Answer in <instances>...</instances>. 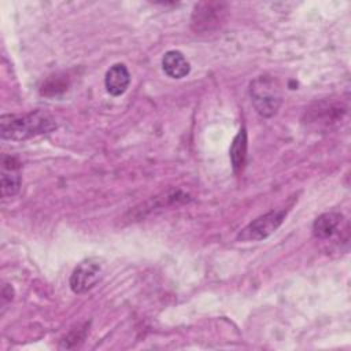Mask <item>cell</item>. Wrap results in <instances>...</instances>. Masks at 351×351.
I'll list each match as a JSON object with an SVG mask.
<instances>
[{
    "mask_svg": "<svg viewBox=\"0 0 351 351\" xmlns=\"http://www.w3.org/2000/svg\"><path fill=\"white\" fill-rule=\"evenodd\" d=\"M56 128L55 119L45 111L37 110L27 114H4L0 118V134L4 140L22 141Z\"/></svg>",
    "mask_w": 351,
    "mask_h": 351,
    "instance_id": "cell-1",
    "label": "cell"
},
{
    "mask_svg": "<svg viewBox=\"0 0 351 351\" xmlns=\"http://www.w3.org/2000/svg\"><path fill=\"white\" fill-rule=\"evenodd\" d=\"M250 96L256 112L265 118L273 117L281 104V88L271 75H259L250 84Z\"/></svg>",
    "mask_w": 351,
    "mask_h": 351,
    "instance_id": "cell-2",
    "label": "cell"
},
{
    "mask_svg": "<svg viewBox=\"0 0 351 351\" xmlns=\"http://www.w3.org/2000/svg\"><path fill=\"white\" fill-rule=\"evenodd\" d=\"M285 218V211L284 210H273L269 211L252 222H250L237 236V240L241 241H258L263 240L271 233H274L278 226L282 223Z\"/></svg>",
    "mask_w": 351,
    "mask_h": 351,
    "instance_id": "cell-3",
    "label": "cell"
},
{
    "mask_svg": "<svg viewBox=\"0 0 351 351\" xmlns=\"http://www.w3.org/2000/svg\"><path fill=\"white\" fill-rule=\"evenodd\" d=\"M226 11L225 3L202 1L195 5L192 12V29L195 32H211L223 21Z\"/></svg>",
    "mask_w": 351,
    "mask_h": 351,
    "instance_id": "cell-4",
    "label": "cell"
},
{
    "mask_svg": "<svg viewBox=\"0 0 351 351\" xmlns=\"http://www.w3.org/2000/svg\"><path fill=\"white\" fill-rule=\"evenodd\" d=\"M346 111L347 108L339 103L321 101L306 111V122L319 128H329L330 125L339 122Z\"/></svg>",
    "mask_w": 351,
    "mask_h": 351,
    "instance_id": "cell-5",
    "label": "cell"
},
{
    "mask_svg": "<svg viewBox=\"0 0 351 351\" xmlns=\"http://www.w3.org/2000/svg\"><path fill=\"white\" fill-rule=\"evenodd\" d=\"M101 266L96 259H86L81 262L70 277V288L75 293H84L90 289L100 277Z\"/></svg>",
    "mask_w": 351,
    "mask_h": 351,
    "instance_id": "cell-6",
    "label": "cell"
},
{
    "mask_svg": "<svg viewBox=\"0 0 351 351\" xmlns=\"http://www.w3.org/2000/svg\"><path fill=\"white\" fill-rule=\"evenodd\" d=\"M21 188L19 165L11 156H4L1 162V195L3 197H12Z\"/></svg>",
    "mask_w": 351,
    "mask_h": 351,
    "instance_id": "cell-7",
    "label": "cell"
},
{
    "mask_svg": "<svg viewBox=\"0 0 351 351\" xmlns=\"http://www.w3.org/2000/svg\"><path fill=\"white\" fill-rule=\"evenodd\" d=\"M129 82L130 74L123 63H117L111 66L104 78L106 89L112 96H121L122 93H125V90L129 86Z\"/></svg>",
    "mask_w": 351,
    "mask_h": 351,
    "instance_id": "cell-8",
    "label": "cell"
},
{
    "mask_svg": "<svg viewBox=\"0 0 351 351\" xmlns=\"http://www.w3.org/2000/svg\"><path fill=\"white\" fill-rule=\"evenodd\" d=\"M343 215L339 213H325L319 215L313 225V233L317 239L326 240L329 237H333L337 234V230L341 225Z\"/></svg>",
    "mask_w": 351,
    "mask_h": 351,
    "instance_id": "cell-9",
    "label": "cell"
},
{
    "mask_svg": "<svg viewBox=\"0 0 351 351\" xmlns=\"http://www.w3.org/2000/svg\"><path fill=\"white\" fill-rule=\"evenodd\" d=\"M162 69L170 78H182L191 71V66L180 51H167L162 59Z\"/></svg>",
    "mask_w": 351,
    "mask_h": 351,
    "instance_id": "cell-10",
    "label": "cell"
},
{
    "mask_svg": "<svg viewBox=\"0 0 351 351\" xmlns=\"http://www.w3.org/2000/svg\"><path fill=\"white\" fill-rule=\"evenodd\" d=\"M247 156V133L245 129H240L237 136L233 138L230 147V160L234 171H240L244 167Z\"/></svg>",
    "mask_w": 351,
    "mask_h": 351,
    "instance_id": "cell-11",
    "label": "cell"
},
{
    "mask_svg": "<svg viewBox=\"0 0 351 351\" xmlns=\"http://www.w3.org/2000/svg\"><path fill=\"white\" fill-rule=\"evenodd\" d=\"M67 82L63 77H59V75H52L49 77L45 84L43 85L41 88V93L43 95H47V96H52V95H56L59 92H63L66 90L67 88Z\"/></svg>",
    "mask_w": 351,
    "mask_h": 351,
    "instance_id": "cell-12",
    "label": "cell"
}]
</instances>
